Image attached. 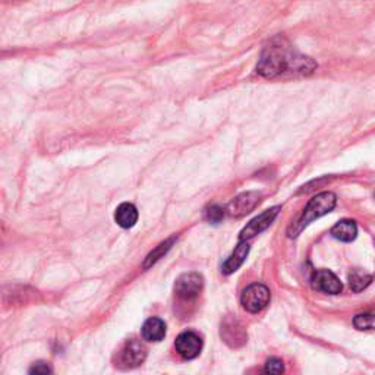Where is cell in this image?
<instances>
[{
  "label": "cell",
  "mask_w": 375,
  "mask_h": 375,
  "mask_svg": "<svg viewBox=\"0 0 375 375\" xmlns=\"http://www.w3.org/2000/svg\"><path fill=\"white\" fill-rule=\"evenodd\" d=\"M353 326L356 330L367 331V330H375V314H358L353 318Z\"/></svg>",
  "instance_id": "obj_16"
},
{
  "label": "cell",
  "mask_w": 375,
  "mask_h": 375,
  "mask_svg": "<svg viewBox=\"0 0 375 375\" xmlns=\"http://www.w3.org/2000/svg\"><path fill=\"white\" fill-rule=\"evenodd\" d=\"M283 374H285V364L279 358H270L262 371V375H283Z\"/></svg>",
  "instance_id": "obj_17"
},
{
  "label": "cell",
  "mask_w": 375,
  "mask_h": 375,
  "mask_svg": "<svg viewBox=\"0 0 375 375\" xmlns=\"http://www.w3.org/2000/svg\"><path fill=\"white\" fill-rule=\"evenodd\" d=\"M315 63L296 53H290L282 47H269L262 53L257 65V72L264 78H276L285 72L310 74L315 69Z\"/></svg>",
  "instance_id": "obj_1"
},
{
  "label": "cell",
  "mask_w": 375,
  "mask_h": 375,
  "mask_svg": "<svg viewBox=\"0 0 375 375\" xmlns=\"http://www.w3.org/2000/svg\"><path fill=\"white\" fill-rule=\"evenodd\" d=\"M336 201L337 198L333 192H321V193H318V196H315L308 202L302 216L287 229L289 238H298V236L302 233V230L307 228L311 221L328 214L333 208L336 207Z\"/></svg>",
  "instance_id": "obj_2"
},
{
  "label": "cell",
  "mask_w": 375,
  "mask_h": 375,
  "mask_svg": "<svg viewBox=\"0 0 375 375\" xmlns=\"http://www.w3.org/2000/svg\"><path fill=\"white\" fill-rule=\"evenodd\" d=\"M225 214H226V210H225V208H221V207H218V205H213V207L210 208V210L207 212L208 220H210V221H214V223H217V221H220L221 218H223V217H225Z\"/></svg>",
  "instance_id": "obj_20"
},
{
  "label": "cell",
  "mask_w": 375,
  "mask_h": 375,
  "mask_svg": "<svg viewBox=\"0 0 375 375\" xmlns=\"http://www.w3.org/2000/svg\"><path fill=\"white\" fill-rule=\"evenodd\" d=\"M166 336V324L160 318H148L143 326V337L148 342H161Z\"/></svg>",
  "instance_id": "obj_12"
},
{
  "label": "cell",
  "mask_w": 375,
  "mask_h": 375,
  "mask_svg": "<svg viewBox=\"0 0 375 375\" xmlns=\"http://www.w3.org/2000/svg\"><path fill=\"white\" fill-rule=\"evenodd\" d=\"M331 234L342 242H352L358 234V226L353 220H342L331 229Z\"/></svg>",
  "instance_id": "obj_13"
},
{
  "label": "cell",
  "mask_w": 375,
  "mask_h": 375,
  "mask_svg": "<svg viewBox=\"0 0 375 375\" xmlns=\"http://www.w3.org/2000/svg\"><path fill=\"white\" fill-rule=\"evenodd\" d=\"M29 375H51V368L47 362L40 360V362H35L34 365H31Z\"/></svg>",
  "instance_id": "obj_19"
},
{
  "label": "cell",
  "mask_w": 375,
  "mask_h": 375,
  "mask_svg": "<svg viewBox=\"0 0 375 375\" xmlns=\"http://www.w3.org/2000/svg\"><path fill=\"white\" fill-rule=\"evenodd\" d=\"M202 285V277L198 273H185L179 277L175 285L176 295L184 299H192L200 294Z\"/></svg>",
  "instance_id": "obj_9"
},
{
  "label": "cell",
  "mask_w": 375,
  "mask_h": 375,
  "mask_svg": "<svg viewBox=\"0 0 375 375\" xmlns=\"http://www.w3.org/2000/svg\"><path fill=\"white\" fill-rule=\"evenodd\" d=\"M172 242H173V239H170V241H168V242H164V244L159 245L156 251H152V253L147 257V261H145V264H144V267L147 269V267L151 266V264H154L157 260H160V257H161L163 254H166V251H168V249L170 248Z\"/></svg>",
  "instance_id": "obj_18"
},
{
  "label": "cell",
  "mask_w": 375,
  "mask_h": 375,
  "mask_svg": "<svg viewBox=\"0 0 375 375\" xmlns=\"http://www.w3.org/2000/svg\"><path fill=\"white\" fill-rule=\"evenodd\" d=\"M147 358V349L145 346L138 340H129L123 346V349L119 356V364L123 368H136L140 367Z\"/></svg>",
  "instance_id": "obj_5"
},
{
  "label": "cell",
  "mask_w": 375,
  "mask_h": 375,
  "mask_svg": "<svg viewBox=\"0 0 375 375\" xmlns=\"http://www.w3.org/2000/svg\"><path fill=\"white\" fill-rule=\"evenodd\" d=\"M228 333H230V335H232L229 339H226L228 343H230L233 339L239 340L241 343H244L246 340L245 331H244L242 326L238 321H236V319H234V321H226L225 323L223 328H221V335H228ZM236 346H238V344H236Z\"/></svg>",
  "instance_id": "obj_15"
},
{
  "label": "cell",
  "mask_w": 375,
  "mask_h": 375,
  "mask_svg": "<svg viewBox=\"0 0 375 375\" xmlns=\"http://www.w3.org/2000/svg\"><path fill=\"white\" fill-rule=\"evenodd\" d=\"M271 295L267 286H264L261 283H254L244 290V294L241 296V303L248 312L257 314L267 307Z\"/></svg>",
  "instance_id": "obj_3"
},
{
  "label": "cell",
  "mask_w": 375,
  "mask_h": 375,
  "mask_svg": "<svg viewBox=\"0 0 375 375\" xmlns=\"http://www.w3.org/2000/svg\"><path fill=\"white\" fill-rule=\"evenodd\" d=\"M371 282H372V276L362 270H353L349 274V286L353 292H356V294L367 289L371 285Z\"/></svg>",
  "instance_id": "obj_14"
},
{
  "label": "cell",
  "mask_w": 375,
  "mask_h": 375,
  "mask_svg": "<svg viewBox=\"0 0 375 375\" xmlns=\"http://www.w3.org/2000/svg\"><path fill=\"white\" fill-rule=\"evenodd\" d=\"M115 220H116V223L123 229L134 228L138 221V210L134 204L123 202L116 208Z\"/></svg>",
  "instance_id": "obj_11"
},
{
  "label": "cell",
  "mask_w": 375,
  "mask_h": 375,
  "mask_svg": "<svg viewBox=\"0 0 375 375\" xmlns=\"http://www.w3.org/2000/svg\"><path fill=\"white\" fill-rule=\"evenodd\" d=\"M248 254H249V245H248V242H241L239 241L238 246L234 248V251L232 253V255L225 261V264H223V273L225 274L234 273L245 262Z\"/></svg>",
  "instance_id": "obj_10"
},
{
  "label": "cell",
  "mask_w": 375,
  "mask_h": 375,
  "mask_svg": "<svg viewBox=\"0 0 375 375\" xmlns=\"http://www.w3.org/2000/svg\"><path fill=\"white\" fill-rule=\"evenodd\" d=\"M260 200H261V193H258V192H254V191L244 192L228 204L226 213L229 216H233V217H242L248 213H251L254 208L258 205Z\"/></svg>",
  "instance_id": "obj_6"
},
{
  "label": "cell",
  "mask_w": 375,
  "mask_h": 375,
  "mask_svg": "<svg viewBox=\"0 0 375 375\" xmlns=\"http://www.w3.org/2000/svg\"><path fill=\"white\" fill-rule=\"evenodd\" d=\"M311 285L315 290L323 292L327 295H339L343 285L337 279V276L335 273H331L330 270H318L312 274Z\"/></svg>",
  "instance_id": "obj_8"
},
{
  "label": "cell",
  "mask_w": 375,
  "mask_h": 375,
  "mask_svg": "<svg viewBox=\"0 0 375 375\" xmlns=\"http://www.w3.org/2000/svg\"><path fill=\"white\" fill-rule=\"evenodd\" d=\"M175 346H176V351L180 356L191 360V359H196L197 356H200V353L202 351V340L198 335H196V333L185 331V333H182V335L177 336Z\"/></svg>",
  "instance_id": "obj_7"
},
{
  "label": "cell",
  "mask_w": 375,
  "mask_h": 375,
  "mask_svg": "<svg viewBox=\"0 0 375 375\" xmlns=\"http://www.w3.org/2000/svg\"><path fill=\"white\" fill-rule=\"evenodd\" d=\"M280 210H282V208L279 205H276V207L270 208V210L260 214L258 217H255L254 220L249 221V223L242 229L241 236H239V241L241 242H248L249 239L255 238L257 234L262 233L264 230H267L270 228V225L276 220V217L279 216Z\"/></svg>",
  "instance_id": "obj_4"
}]
</instances>
